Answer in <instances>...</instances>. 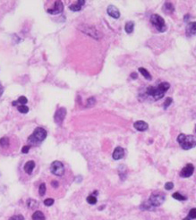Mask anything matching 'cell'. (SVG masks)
Here are the masks:
<instances>
[{
	"label": "cell",
	"mask_w": 196,
	"mask_h": 220,
	"mask_svg": "<svg viewBox=\"0 0 196 220\" xmlns=\"http://www.w3.org/2000/svg\"><path fill=\"white\" fill-rule=\"evenodd\" d=\"M169 88H170V84L168 83H161L156 87H149L146 92L149 96L152 97L155 100H158L164 97L165 93Z\"/></svg>",
	"instance_id": "obj_1"
},
{
	"label": "cell",
	"mask_w": 196,
	"mask_h": 220,
	"mask_svg": "<svg viewBox=\"0 0 196 220\" xmlns=\"http://www.w3.org/2000/svg\"><path fill=\"white\" fill-rule=\"evenodd\" d=\"M177 141L182 149L188 151V150L194 148L196 146V136L185 135L184 133H181L177 137Z\"/></svg>",
	"instance_id": "obj_2"
},
{
	"label": "cell",
	"mask_w": 196,
	"mask_h": 220,
	"mask_svg": "<svg viewBox=\"0 0 196 220\" xmlns=\"http://www.w3.org/2000/svg\"><path fill=\"white\" fill-rule=\"evenodd\" d=\"M47 134H48L47 131L44 128L37 127L32 132V134L28 138V142L30 143V145H32V146L38 145L46 139Z\"/></svg>",
	"instance_id": "obj_3"
},
{
	"label": "cell",
	"mask_w": 196,
	"mask_h": 220,
	"mask_svg": "<svg viewBox=\"0 0 196 220\" xmlns=\"http://www.w3.org/2000/svg\"><path fill=\"white\" fill-rule=\"evenodd\" d=\"M151 23L154 25V27L160 32H164L167 30V26L164 19L159 15H152L151 16Z\"/></svg>",
	"instance_id": "obj_4"
},
{
	"label": "cell",
	"mask_w": 196,
	"mask_h": 220,
	"mask_svg": "<svg viewBox=\"0 0 196 220\" xmlns=\"http://www.w3.org/2000/svg\"><path fill=\"white\" fill-rule=\"evenodd\" d=\"M166 200V197L163 193H160V192H154L151 195L150 197V204L151 206H154V207H158V206H160L164 203Z\"/></svg>",
	"instance_id": "obj_5"
},
{
	"label": "cell",
	"mask_w": 196,
	"mask_h": 220,
	"mask_svg": "<svg viewBox=\"0 0 196 220\" xmlns=\"http://www.w3.org/2000/svg\"><path fill=\"white\" fill-rule=\"evenodd\" d=\"M51 173L56 176H62L64 174V167L60 161H54L50 167Z\"/></svg>",
	"instance_id": "obj_6"
},
{
	"label": "cell",
	"mask_w": 196,
	"mask_h": 220,
	"mask_svg": "<svg viewBox=\"0 0 196 220\" xmlns=\"http://www.w3.org/2000/svg\"><path fill=\"white\" fill-rule=\"evenodd\" d=\"M65 115H67V109L64 107H60L58 110H56L55 114V116H54L55 122L58 124H61L65 117Z\"/></svg>",
	"instance_id": "obj_7"
},
{
	"label": "cell",
	"mask_w": 196,
	"mask_h": 220,
	"mask_svg": "<svg viewBox=\"0 0 196 220\" xmlns=\"http://www.w3.org/2000/svg\"><path fill=\"white\" fill-rule=\"evenodd\" d=\"M63 10H64L63 3L61 1H55L54 5H53V7L50 8V9H48L47 11L50 15H57V14L62 13Z\"/></svg>",
	"instance_id": "obj_8"
},
{
	"label": "cell",
	"mask_w": 196,
	"mask_h": 220,
	"mask_svg": "<svg viewBox=\"0 0 196 220\" xmlns=\"http://www.w3.org/2000/svg\"><path fill=\"white\" fill-rule=\"evenodd\" d=\"M194 171V167L192 164H187L180 172V176L184 177V178H187L192 175Z\"/></svg>",
	"instance_id": "obj_9"
},
{
	"label": "cell",
	"mask_w": 196,
	"mask_h": 220,
	"mask_svg": "<svg viewBox=\"0 0 196 220\" xmlns=\"http://www.w3.org/2000/svg\"><path fill=\"white\" fill-rule=\"evenodd\" d=\"M107 12H108V15H110L114 19H118L120 17V12H119V10L115 6H113V5H110V6L108 7Z\"/></svg>",
	"instance_id": "obj_10"
},
{
	"label": "cell",
	"mask_w": 196,
	"mask_h": 220,
	"mask_svg": "<svg viewBox=\"0 0 196 220\" xmlns=\"http://www.w3.org/2000/svg\"><path fill=\"white\" fill-rule=\"evenodd\" d=\"M124 149L121 148V147H116L113 152V159L115 160H119L124 158Z\"/></svg>",
	"instance_id": "obj_11"
},
{
	"label": "cell",
	"mask_w": 196,
	"mask_h": 220,
	"mask_svg": "<svg viewBox=\"0 0 196 220\" xmlns=\"http://www.w3.org/2000/svg\"><path fill=\"white\" fill-rule=\"evenodd\" d=\"M195 34H196V22L188 23L186 27V35L190 37Z\"/></svg>",
	"instance_id": "obj_12"
},
{
	"label": "cell",
	"mask_w": 196,
	"mask_h": 220,
	"mask_svg": "<svg viewBox=\"0 0 196 220\" xmlns=\"http://www.w3.org/2000/svg\"><path fill=\"white\" fill-rule=\"evenodd\" d=\"M134 127L137 130V131H140V132H143V131H146L149 127L148 124L143 122V121H137L134 124Z\"/></svg>",
	"instance_id": "obj_13"
},
{
	"label": "cell",
	"mask_w": 196,
	"mask_h": 220,
	"mask_svg": "<svg viewBox=\"0 0 196 220\" xmlns=\"http://www.w3.org/2000/svg\"><path fill=\"white\" fill-rule=\"evenodd\" d=\"M35 167V162L32 161V160H30L28 162H26V164L24 165L23 167V170L25 171V173H27L28 175H31Z\"/></svg>",
	"instance_id": "obj_14"
},
{
	"label": "cell",
	"mask_w": 196,
	"mask_h": 220,
	"mask_svg": "<svg viewBox=\"0 0 196 220\" xmlns=\"http://www.w3.org/2000/svg\"><path fill=\"white\" fill-rule=\"evenodd\" d=\"M85 4V1L84 0H80V1H77L75 4H73L69 7V9L71 11H74V12H78L82 9V7Z\"/></svg>",
	"instance_id": "obj_15"
},
{
	"label": "cell",
	"mask_w": 196,
	"mask_h": 220,
	"mask_svg": "<svg viewBox=\"0 0 196 220\" xmlns=\"http://www.w3.org/2000/svg\"><path fill=\"white\" fill-rule=\"evenodd\" d=\"M32 220H45V216L44 214L39 211V210H37L33 213L32 215Z\"/></svg>",
	"instance_id": "obj_16"
},
{
	"label": "cell",
	"mask_w": 196,
	"mask_h": 220,
	"mask_svg": "<svg viewBox=\"0 0 196 220\" xmlns=\"http://www.w3.org/2000/svg\"><path fill=\"white\" fill-rule=\"evenodd\" d=\"M134 28H135V23L134 22H127L125 23V26H124V30L126 31V33L130 34L134 31Z\"/></svg>",
	"instance_id": "obj_17"
},
{
	"label": "cell",
	"mask_w": 196,
	"mask_h": 220,
	"mask_svg": "<svg viewBox=\"0 0 196 220\" xmlns=\"http://www.w3.org/2000/svg\"><path fill=\"white\" fill-rule=\"evenodd\" d=\"M139 71H140V72L143 75V76H144V78L146 79V80H148V81H151V79H152V77H151V75H150V72L145 69V68H143V67H140L139 68Z\"/></svg>",
	"instance_id": "obj_18"
},
{
	"label": "cell",
	"mask_w": 196,
	"mask_h": 220,
	"mask_svg": "<svg viewBox=\"0 0 196 220\" xmlns=\"http://www.w3.org/2000/svg\"><path fill=\"white\" fill-rule=\"evenodd\" d=\"M9 144V139L7 137H3L0 139V146L2 147V148H7Z\"/></svg>",
	"instance_id": "obj_19"
},
{
	"label": "cell",
	"mask_w": 196,
	"mask_h": 220,
	"mask_svg": "<svg viewBox=\"0 0 196 220\" xmlns=\"http://www.w3.org/2000/svg\"><path fill=\"white\" fill-rule=\"evenodd\" d=\"M17 109H18V111H19L20 113H22V114H26V113L29 112V107H28L27 106H25V105L18 106Z\"/></svg>",
	"instance_id": "obj_20"
},
{
	"label": "cell",
	"mask_w": 196,
	"mask_h": 220,
	"mask_svg": "<svg viewBox=\"0 0 196 220\" xmlns=\"http://www.w3.org/2000/svg\"><path fill=\"white\" fill-rule=\"evenodd\" d=\"M87 202L91 205H94L97 203V198L94 195H90L87 197Z\"/></svg>",
	"instance_id": "obj_21"
},
{
	"label": "cell",
	"mask_w": 196,
	"mask_h": 220,
	"mask_svg": "<svg viewBox=\"0 0 196 220\" xmlns=\"http://www.w3.org/2000/svg\"><path fill=\"white\" fill-rule=\"evenodd\" d=\"M164 8H165L167 12H170V13L174 12V10H175L174 6H173L171 3H169V2H166V3H165V5H164Z\"/></svg>",
	"instance_id": "obj_22"
},
{
	"label": "cell",
	"mask_w": 196,
	"mask_h": 220,
	"mask_svg": "<svg viewBox=\"0 0 196 220\" xmlns=\"http://www.w3.org/2000/svg\"><path fill=\"white\" fill-rule=\"evenodd\" d=\"M172 197H173L174 199L177 200H182V201L186 200V197L183 196V195H182V194H180L179 192H175V193L172 195Z\"/></svg>",
	"instance_id": "obj_23"
},
{
	"label": "cell",
	"mask_w": 196,
	"mask_h": 220,
	"mask_svg": "<svg viewBox=\"0 0 196 220\" xmlns=\"http://www.w3.org/2000/svg\"><path fill=\"white\" fill-rule=\"evenodd\" d=\"M27 206H28L30 208H34L36 206L38 207V202H36L35 200H33L30 199V200H27Z\"/></svg>",
	"instance_id": "obj_24"
},
{
	"label": "cell",
	"mask_w": 196,
	"mask_h": 220,
	"mask_svg": "<svg viewBox=\"0 0 196 220\" xmlns=\"http://www.w3.org/2000/svg\"><path fill=\"white\" fill-rule=\"evenodd\" d=\"M39 193L40 196H44V194L46 193V184H45V183H41V184L39 185Z\"/></svg>",
	"instance_id": "obj_25"
},
{
	"label": "cell",
	"mask_w": 196,
	"mask_h": 220,
	"mask_svg": "<svg viewBox=\"0 0 196 220\" xmlns=\"http://www.w3.org/2000/svg\"><path fill=\"white\" fill-rule=\"evenodd\" d=\"M27 102H28V99H27V98L24 97V96H21V97L18 99V100H17V103H20L21 105H25Z\"/></svg>",
	"instance_id": "obj_26"
},
{
	"label": "cell",
	"mask_w": 196,
	"mask_h": 220,
	"mask_svg": "<svg viewBox=\"0 0 196 220\" xmlns=\"http://www.w3.org/2000/svg\"><path fill=\"white\" fill-rule=\"evenodd\" d=\"M189 218H192V219L196 218V208H192L189 211Z\"/></svg>",
	"instance_id": "obj_27"
},
{
	"label": "cell",
	"mask_w": 196,
	"mask_h": 220,
	"mask_svg": "<svg viewBox=\"0 0 196 220\" xmlns=\"http://www.w3.org/2000/svg\"><path fill=\"white\" fill-rule=\"evenodd\" d=\"M44 204H45L47 207H50V206H52V205L54 204V200H53V199H50V198L46 199V200H44Z\"/></svg>",
	"instance_id": "obj_28"
},
{
	"label": "cell",
	"mask_w": 196,
	"mask_h": 220,
	"mask_svg": "<svg viewBox=\"0 0 196 220\" xmlns=\"http://www.w3.org/2000/svg\"><path fill=\"white\" fill-rule=\"evenodd\" d=\"M172 99L171 98H167L166 99V101H165V103H164V108L165 109H167L169 106H170V104L172 103Z\"/></svg>",
	"instance_id": "obj_29"
},
{
	"label": "cell",
	"mask_w": 196,
	"mask_h": 220,
	"mask_svg": "<svg viewBox=\"0 0 196 220\" xmlns=\"http://www.w3.org/2000/svg\"><path fill=\"white\" fill-rule=\"evenodd\" d=\"M9 220H24V217L22 215H15L9 218Z\"/></svg>",
	"instance_id": "obj_30"
},
{
	"label": "cell",
	"mask_w": 196,
	"mask_h": 220,
	"mask_svg": "<svg viewBox=\"0 0 196 220\" xmlns=\"http://www.w3.org/2000/svg\"><path fill=\"white\" fill-rule=\"evenodd\" d=\"M95 102H96V100H95V98H93V97L90 98V99L87 100V104H88V106H90V107L93 106V105L95 104Z\"/></svg>",
	"instance_id": "obj_31"
},
{
	"label": "cell",
	"mask_w": 196,
	"mask_h": 220,
	"mask_svg": "<svg viewBox=\"0 0 196 220\" xmlns=\"http://www.w3.org/2000/svg\"><path fill=\"white\" fill-rule=\"evenodd\" d=\"M173 188H174V183H171V182H168V183H167L165 184V189L167 190V191H169V190H171V189H173Z\"/></svg>",
	"instance_id": "obj_32"
},
{
	"label": "cell",
	"mask_w": 196,
	"mask_h": 220,
	"mask_svg": "<svg viewBox=\"0 0 196 220\" xmlns=\"http://www.w3.org/2000/svg\"><path fill=\"white\" fill-rule=\"evenodd\" d=\"M29 151H30V146H24V147H23V149H22V153H24V154H26V153H28L29 152Z\"/></svg>",
	"instance_id": "obj_33"
},
{
	"label": "cell",
	"mask_w": 196,
	"mask_h": 220,
	"mask_svg": "<svg viewBox=\"0 0 196 220\" xmlns=\"http://www.w3.org/2000/svg\"><path fill=\"white\" fill-rule=\"evenodd\" d=\"M131 77L135 80V79H137L138 75H137V73H136V72H132V73H131Z\"/></svg>",
	"instance_id": "obj_34"
},
{
	"label": "cell",
	"mask_w": 196,
	"mask_h": 220,
	"mask_svg": "<svg viewBox=\"0 0 196 220\" xmlns=\"http://www.w3.org/2000/svg\"><path fill=\"white\" fill-rule=\"evenodd\" d=\"M51 184H52L53 187L56 188V187L58 186V182H56V181H52V182H51Z\"/></svg>",
	"instance_id": "obj_35"
},
{
	"label": "cell",
	"mask_w": 196,
	"mask_h": 220,
	"mask_svg": "<svg viewBox=\"0 0 196 220\" xmlns=\"http://www.w3.org/2000/svg\"><path fill=\"white\" fill-rule=\"evenodd\" d=\"M3 91H4V89H3V87H2V85L0 84V96L2 95V93H3Z\"/></svg>",
	"instance_id": "obj_36"
},
{
	"label": "cell",
	"mask_w": 196,
	"mask_h": 220,
	"mask_svg": "<svg viewBox=\"0 0 196 220\" xmlns=\"http://www.w3.org/2000/svg\"><path fill=\"white\" fill-rule=\"evenodd\" d=\"M184 220H190V218L189 217H185V218H184Z\"/></svg>",
	"instance_id": "obj_37"
}]
</instances>
